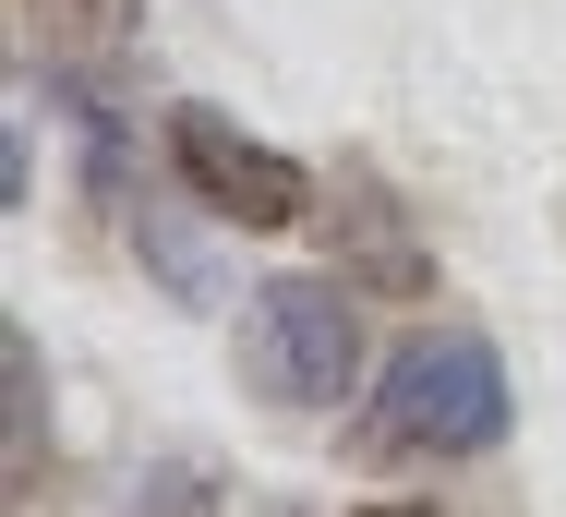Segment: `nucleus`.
Masks as SVG:
<instances>
[{
	"mask_svg": "<svg viewBox=\"0 0 566 517\" xmlns=\"http://www.w3.org/2000/svg\"><path fill=\"white\" fill-rule=\"evenodd\" d=\"M241 386L265 410H349L361 398V302L338 277H265L241 302Z\"/></svg>",
	"mask_w": 566,
	"mask_h": 517,
	"instance_id": "nucleus-1",
	"label": "nucleus"
},
{
	"mask_svg": "<svg viewBox=\"0 0 566 517\" xmlns=\"http://www.w3.org/2000/svg\"><path fill=\"white\" fill-rule=\"evenodd\" d=\"M386 457H482L506 445V361L482 337H410L374 386V433Z\"/></svg>",
	"mask_w": 566,
	"mask_h": 517,
	"instance_id": "nucleus-2",
	"label": "nucleus"
},
{
	"mask_svg": "<svg viewBox=\"0 0 566 517\" xmlns=\"http://www.w3.org/2000/svg\"><path fill=\"white\" fill-rule=\"evenodd\" d=\"M169 169H181V193L218 217V229H302V205H314V181H302V157L290 145H265V133H241L229 108L181 97L169 108Z\"/></svg>",
	"mask_w": 566,
	"mask_h": 517,
	"instance_id": "nucleus-3",
	"label": "nucleus"
},
{
	"mask_svg": "<svg viewBox=\"0 0 566 517\" xmlns=\"http://www.w3.org/2000/svg\"><path fill=\"white\" fill-rule=\"evenodd\" d=\"M338 253H349V277H361V289H398V302L434 277V253L410 241V217L386 205L374 181H349V193H338Z\"/></svg>",
	"mask_w": 566,
	"mask_h": 517,
	"instance_id": "nucleus-4",
	"label": "nucleus"
},
{
	"mask_svg": "<svg viewBox=\"0 0 566 517\" xmlns=\"http://www.w3.org/2000/svg\"><path fill=\"white\" fill-rule=\"evenodd\" d=\"M12 24H24L61 73H97V61H133L145 0H12Z\"/></svg>",
	"mask_w": 566,
	"mask_h": 517,
	"instance_id": "nucleus-5",
	"label": "nucleus"
},
{
	"mask_svg": "<svg viewBox=\"0 0 566 517\" xmlns=\"http://www.w3.org/2000/svg\"><path fill=\"white\" fill-rule=\"evenodd\" d=\"M0 421H12V494H24L36 457H49V386H36V337L24 325H0Z\"/></svg>",
	"mask_w": 566,
	"mask_h": 517,
	"instance_id": "nucleus-6",
	"label": "nucleus"
},
{
	"mask_svg": "<svg viewBox=\"0 0 566 517\" xmlns=\"http://www.w3.org/2000/svg\"><path fill=\"white\" fill-rule=\"evenodd\" d=\"M133 253H145V265H157V277H169L181 302H218V277L193 265V229H181L169 205H133Z\"/></svg>",
	"mask_w": 566,
	"mask_h": 517,
	"instance_id": "nucleus-7",
	"label": "nucleus"
}]
</instances>
